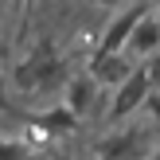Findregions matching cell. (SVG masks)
Here are the masks:
<instances>
[{"instance_id":"obj_1","label":"cell","mask_w":160,"mask_h":160,"mask_svg":"<svg viewBox=\"0 0 160 160\" xmlns=\"http://www.w3.org/2000/svg\"><path fill=\"white\" fill-rule=\"evenodd\" d=\"M59 78H62V59H59V51H55L51 39H39L35 51L16 67L12 82L20 86V90H43V86H55Z\"/></svg>"},{"instance_id":"obj_2","label":"cell","mask_w":160,"mask_h":160,"mask_svg":"<svg viewBox=\"0 0 160 160\" xmlns=\"http://www.w3.org/2000/svg\"><path fill=\"white\" fill-rule=\"evenodd\" d=\"M148 94H152V82H148V70H145V62H141V67H133V74L117 86L113 106H109V121H121V117H129L133 109H141L148 102Z\"/></svg>"},{"instance_id":"obj_3","label":"cell","mask_w":160,"mask_h":160,"mask_svg":"<svg viewBox=\"0 0 160 160\" xmlns=\"http://www.w3.org/2000/svg\"><path fill=\"white\" fill-rule=\"evenodd\" d=\"M148 8H152V4H133L129 12H117L113 20H109V28L102 31V43H98L94 55H125V43H129L133 28L141 23V16H145Z\"/></svg>"},{"instance_id":"obj_4","label":"cell","mask_w":160,"mask_h":160,"mask_svg":"<svg viewBox=\"0 0 160 160\" xmlns=\"http://www.w3.org/2000/svg\"><path fill=\"white\" fill-rule=\"evenodd\" d=\"M160 51V20H156V12H145L141 16V23L133 28V35H129V43H125V59H152V55Z\"/></svg>"},{"instance_id":"obj_5","label":"cell","mask_w":160,"mask_h":160,"mask_svg":"<svg viewBox=\"0 0 160 160\" xmlns=\"http://www.w3.org/2000/svg\"><path fill=\"white\" fill-rule=\"evenodd\" d=\"M133 74V62L125 55H94L90 59V78L98 86H121Z\"/></svg>"},{"instance_id":"obj_6","label":"cell","mask_w":160,"mask_h":160,"mask_svg":"<svg viewBox=\"0 0 160 160\" xmlns=\"http://www.w3.org/2000/svg\"><path fill=\"white\" fill-rule=\"evenodd\" d=\"M94 94H98V82H94L90 74H78V78H70V86H67V98H62V106H67L74 117H82L86 109H90Z\"/></svg>"},{"instance_id":"obj_7","label":"cell","mask_w":160,"mask_h":160,"mask_svg":"<svg viewBox=\"0 0 160 160\" xmlns=\"http://www.w3.org/2000/svg\"><path fill=\"white\" fill-rule=\"evenodd\" d=\"M74 125H78V117L70 113L67 106H55V109H47V113H39V117H35V129L51 133V137H59V133H70Z\"/></svg>"},{"instance_id":"obj_8","label":"cell","mask_w":160,"mask_h":160,"mask_svg":"<svg viewBox=\"0 0 160 160\" xmlns=\"http://www.w3.org/2000/svg\"><path fill=\"white\" fill-rule=\"evenodd\" d=\"M0 160H35V152H31V145H23V141L0 137Z\"/></svg>"},{"instance_id":"obj_9","label":"cell","mask_w":160,"mask_h":160,"mask_svg":"<svg viewBox=\"0 0 160 160\" xmlns=\"http://www.w3.org/2000/svg\"><path fill=\"white\" fill-rule=\"evenodd\" d=\"M145 109H148V113H152L156 121H160V90H152V94H148V102H145Z\"/></svg>"},{"instance_id":"obj_10","label":"cell","mask_w":160,"mask_h":160,"mask_svg":"<svg viewBox=\"0 0 160 160\" xmlns=\"http://www.w3.org/2000/svg\"><path fill=\"white\" fill-rule=\"evenodd\" d=\"M59 160H67V156H59Z\"/></svg>"}]
</instances>
